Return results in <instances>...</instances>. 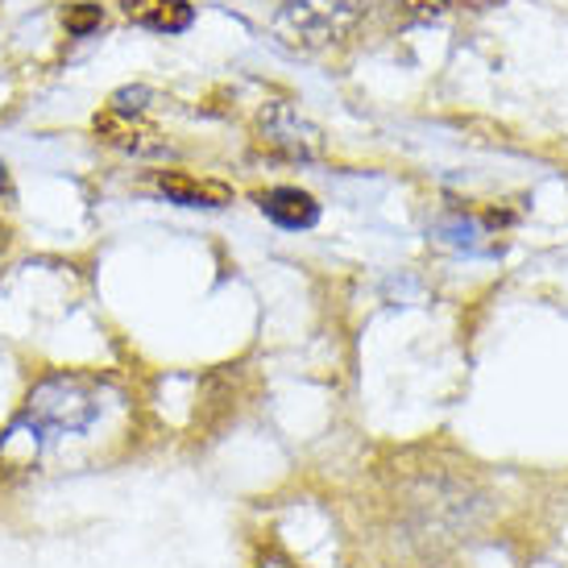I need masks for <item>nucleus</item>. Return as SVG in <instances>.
<instances>
[{
  "mask_svg": "<svg viewBox=\"0 0 568 568\" xmlns=\"http://www.w3.org/2000/svg\"><path fill=\"white\" fill-rule=\"evenodd\" d=\"M133 26L154 33H183L195 21V9L187 0H121Z\"/></svg>",
  "mask_w": 568,
  "mask_h": 568,
  "instance_id": "6",
  "label": "nucleus"
},
{
  "mask_svg": "<svg viewBox=\"0 0 568 568\" xmlns=\"http://www.w3.org/2000/svg\"><path fill=\"white\" fill-rule=\"evenodd\" d=\"M154 191L166 195L171 204L183 207H229L233 204V187L221 179H195L187 171H159L154 174Z\"/></svg>",
  "mask_w": 568,
  "mask_h": 568,
  "instance_id": "5",
  "label": "nucleus"
},
{
  "mask_svg": "<svg viewBox=\"0 0 568 568\" xmlns=\"http://www.w3.org/2000/svg\"><path fill=\"white\" fill-rule=\"evenodd\" d=\"M262 138L270 150H278L286 159H320L324 154V133L316 125H307L291 104H270L262 112Z\"/></svg>",
  "mask_w": 568,
  "mask_h": 568,
  "instance_id": "4",
  "label": "nucleus"
},
{
  "mask_svg": "<svg viewBox=\"0 0 568 568\" xmlns=\"http://www.w3.org/2000/svg\"><path fill=\"white\" fill-rule=\"evenodd\" d=\"M104 21V13H100V4H75V9H67V30L75 33V38H83V33H92L95 26Z\"/></svg>",
  "mask_w": 568,
  "mask_h": 568,
  "instance_id": "9",
  "label": "nucleus"
},
{
  "mask_svg": "<svg viewBox=\"0 0 568 568\" xmlns=\"http://www.w3.org/2000/svg\"><path fill=\"white\" fill-rule=\"evenodd\" d=\"M100 390L88 378L75 374H54V378L38 382L21 407V419L13 424L4 444H30L33 453L42 448L47 436H80L100 419Z\"/></svg>",
  "mask_w": 568,
  "mask_h": 568,
  "instance_id": "1",
  "label": "nucleus"
},
{
  "mask_svg": "<svg viewBox=\"0 0 568 568\" xmlns=\"http://www.w3.org/2000/svg\"><path fill=\"white\" fill-rule=\"evenodd\" d=\"M390 9H398L403 17L410 21H432V17H440L448 9V0H386Z\"/></svg>",
  "mask_w": 568,
  "mask_h": 568,
  "instance_id": "8",
  "label": "nucleus"
},
{
  "mask_svg": "<svg viewBox=\"0 0 568 568\" xmlns=\"http://www.w3.org/2000/svg\"><path fill=\"white\" fill-rule=\"evenodd\" d=\"M365 13V0H278V30L295 47H328Z\"/></svg>",
  "mask_w": 568,
  "mask_h": 568,
  "instance_id": "2",
  "label": "nucleus"
},
{
  "mask_svg": "<svg viewBox=\"0 0 568 568\" xmlns=\"http://www.w3.org/2000/svg\"><path fill=\"white\" fill-rule=\"evenodd\" d=\"M262 568H295V565H291V560H283V556H270V560Z\"/></svg>",
  "mask_w": 568,
  "mask_h": 568,
  "instance_id": "10",
  "label": "nucleus"
},
{
  "mask_svg": "<svg viewBox=\"0 0 568 568\" xmlns=\"http://www.w3.org/2000/svg\"><path fill=\"white\" fill-rule=\"evenodd\" d=\"M95 138L112 145V150L129 154V159H166L171 154L166 138L150 121H142V112L112 109V104L95 116Z\"/></svg>",
  "mask_w": 568,
  "mask_h": 568,
  "instance_id": "3",
  "label": "nucleus"
},
{
  "mask_svg": "<svg viewBox=\"0 0 568 568\" xmlns=\"http://www.w3.org/2000/svg\"><path fill=\"white\" fill-rule=\"evenodd\" d=\"M257 204H262V212H266L278 229H295V233H300V229H312V224L320 221V204L300 187H274V191H266Z\"/></svg>",
  "mask_w": 568,
  "mask_h": 568,
  "instance_id": "7",
  "label": "nucleus"
}]
</instances>
